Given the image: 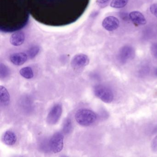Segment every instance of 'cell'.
I'll list each match as a JSON object with an SVG mask.
<instances>
[{
    "label": "cell",
    "instance_id": "obj_1",
    "mask_svg": "<svg viewBox=\"0 0 157 157\" xmlns=\"http://www.w3.org/2000/svg\"><path fill=\"white\" fill-rule=\"evenodd\" d=\"M75 118L79 124L82 126H89L95 123L97 115L90 109L82 108L77 111Z\"/></svg>",
    "mask_w": 157,
    "mask_h": 157
},
{
    "label": "cell",
    "instance_id": "obj_2",
    "mask_svg": "<svg viewBox=\"0 0 157 157\" xmlns=\"http://www.w3.org/2000/svg\"><path fill=\"white\" fill-rule=\"evenodd\" d=\"M94 95L104 102L110 103L113 101L114 95L112 91L103 85H96L94 88Z\"/></svg>",
    "mask_w": 157,
    "mask_h": 157
},
{
    "label": "cell",
    "instance_id": "obj_3",
    "mask_svg": "<svg viewBox=\"0 0 157 157\" xmlns=\"http://www.w3.org/2000/svg\"><path fill=\"white\" fill-rule=\"evenodd\" d=\"M49 147L51 151L56 153L60 152L64 147V136L60 132L53 135L49 140Z\"/></svg>",
    "mask_w": 157,
    "mask_h": 157
},
{
    "label": "cell",
    "instance_id": "obj_4",
    "mask_svg": "<svg viewBox=\"0 0 157 157\" xmlns=\"http://www.w3.org/2000/svg\"><path fill=\"white\" fill-rule=\"evenodd\" d=\"M62 106L60 104L54 105L48 114L47 121L50 125L57 124L61 117L62 113Z\"/></svg>",
    "mask_w": 157,
    "mask_h": 157
},
{
    "label": "cell",
    "instance_id": "obj_5",
    "mask_svg": "<svg viewBox=\"0 0 157 157\" xmlns=\"http://www.w3.org/2000/svg\"><path fill=\"white\" fill-rule=\"evenodd\" d=\"M90 63V59L87 55L80 54L73 57L71 61V66L73 68L84 67Z\"/></svg>",
    "mask_w": 157,
    "mask_h": 157
},
{
    "label": "cell",
    "instance_id": "obj_6",
    "mask_svg": "<svg viewBox=\"0 0 157 157\" xmlns=\"http://www.w3.org/2000/svg\"><path fill=\"white\" fill-rule=\"evenodd\" d=\"M119 21L114 16H109L105 18L102 23L103 27L109 32L117 30L119 26Z\"/></svg>",
    "mask_w": 157,
    "mask_h": 157
},
{
    "label": "cell",
    "instance_id": "obj_7",
    "mask_svg": "<svg viewBox=\"0 0 157 157\" xmlns=\"http://www.w3.org/2000/svg\"><path fill=\"white\" fill-rule=\"evenodd\" d=\"M130 21L136 25H144L147 24L145 16L142 13L137 11L131 12L129 14Z\"/></svg>",
    "mask_w": 157,
    "mask_h": 157
},
{
    "label": "cell",
    "instance_id": "obj_8",
    "mask_svg": "<svg viewBox=\"0 0 157 157\" xmlns=\"http://www.w3.org/2000/svg\"><path fill=\"white\" fill-rule=\"evenodd\" d=\"M28 56L25 53H16L10 56V59L11 62L17 66H21L25 63L28 59Z\"/></svg>",
    "mask_w": 157,
    "mask_h": 157
},
{
    "label": "cell",
    "instance_id": "obj_9",
    "mask_svg": "<svg viewBox=\"0 0 157 157\" xmlns=\"http://www.w3.org/2000/svg\"><path fill=\"white\" fill-rule=\"evenodd\" d=\"M25 35L22 32H17L13 33L10 38L11 44L14 46H20L24 43Z\"/></svg>",
    "mask_w": 157,
    "mask_h": 157
},
{
    "label": "cell",
    "instance_id": "obj_10",
    "mask_svg": "<svg viewBox=\"0 0 157 157\" xmlns=\"http://www.w3.org/2000/svg\"><path fill=\"white\" fill-rule=\"evenodd\" d=\"M17 140L16 134L11 130H7L2 136V141L7 146H13L16 143Z\"/></svg>",
    "mask_w": 157,
    "mask_h": 157
},
{
    "label": "cell",
    "instance_id": "obj_11",
    "mask_svg": "<svg viewBox=\"0 0 157 157\" xmlns=\"http://www.w3.org/2000/svg\"><path fill=\"white\" fill-rule=\"evenodd\" d=\"M10 96L8 90L4 86H0V104L2 106L9 105Z\"/></svg>",
    "mask_w": 157,
    "mask_h": 157
},
{
    "label": "cell",
    "instance_id": "obj_12",
    "mask_svg": "<svg viewBox=\"0 0 157 157\" xmlns=\"http://www.w3.org/2000/svg\"><path fill=\"white\" fill-rule=\"evenodd\" d=\"M133 52L130 48H124L119 54V59L122 63L126 62L133 56Z\"/></svg>",
    "mask_w": 157,
    "mask_h": 157
},
{
    "label": "cell",
    "instance_id": "obj_13",
    "mask_svg": "<svg viewBox=\"0 0 157 157\" xmlns=\"http://www.w3.org/2000/svg\"><path fill=\"white\" fill-rule=\"evenodd\" d=\"M20 73L22 77L27 79L33 78L34 77V73L32 68L30 67H25L21 69Z\"/></svg>",
    "mask_w": 157,
    "mask_h": 157
},
{
    "label": "cell",
    "instance_id": "obj_14",
    "mask_svg": "<svg viewBox=\"0 0 157 157\" xmlns=\"http://www.w3.org/2000/svg\"><path fill=\"white\" fill-rule=\"evenodd\" d=\"M128 0H112L110 6L114 9H119L126 6Z\"/></svg>",
    "mask_w": 157,
    "mask_h": 157
},
{
    "label": "cell",
    "instance_id": "obj_15",
    "mask_svg": "<svg viewBox=\"0 0 157 157\" xmlns=\"http://www.w3.org/2000/svg\"><path fill=\"white\" fill-rule=\"evenodd\" d=\"M10 71L8 67L2 64H0V78H5L10 75Z\"/></svg>",
    "mask_w": 157,
    "mask_h": 157
},
{
    "label": "cell",
    "instance_id": "obj_16",
    "mask_svg": "<svg viewBox=\"0 0 157 157\" xmlns=\"http://www.w3.org/2000/svg\"><path fill=\"white\" fill-rule=\"evenodd\" d=\"M72 122L70 119H67L64 122L63 126V131L64 133L68 134L72 130Z\"/></svg>",
    "mask_w": 157,
    "mask_h": 157
},
{
    "label": "cell",
    "instance_id": "obj_17",
    "mask_svg": "<svg viewBox=\"0 0 157 157\" xmlns=\"http://www.w3.org/2000/svg\"><path fill=\"white\" fill-rule=\"evenodd\" d=\"M40 51V48L37 46L32 47L28 51V56L30 59H33L37 56Z\"/></svg>",
    "mask_w": 157,
    "mask_h": 157
},
{
    "label": "cell",
    "instance_id": "obj_18",
    "mask_svg": "<svg viewBox=\"0 0 157 157\" xmlns=\"http://www.w3.org/2000/svg\"><path fill=\"white\" fill-rule=\"evenodd\" d=\"M149 9L151 13L157 18V3L151 4Z\"/></svg>",
    "mask_w": 157,
    "mask_h": 157
},
{
    "label": "cell",
    "instance_id": "obj_19",
    "mask_svg": "<svg viewBox=\"0 0 157 157\" xmlns=\"http://www.w3.org/2000/svg\"><path fill=\"white\" fill-rule=\"evenodd\" d=\"M151 149L153 151H157V135L152 140L151 142Z\"/></svg>",
    "mask_w": 157,
    "mask_h": 157
},
{
    "label": "cell",
    "instance_id": "obj_20",
    "mask_svg": "<svg viewBox=\"0 0 157 157\" xmlns=\"http://www.w3.org/2000/svg\"><path fill=\"white\" fill-rule=\"evenodd\" d=\"M151 52L152 56L157 59V43L152 44L151 47Z\"/></svg>",
    "mask_w": 157,
    "mask_h": 157
},
{
    "label": "cell",
    "instance_id": "obj_21",
    "mask_svg": "<svg viewBox=\"0 0 157 157\" xmlns=\"http://www.w3.org/2000/svg\"><path fill=\"white\" fill-rule=\"evenodd\" d=\"M110 0H96L97 4L100 6H104L107 4Z\"/></svg>",
    "mask_w": 157,
    "mask_h": 157
},
{
    "label": "cell",
    "instance_id": "obj_22",
    "mask_svg": "<svg viewBox=\"0 0 157 157\" xmlns=\"http://www.w3.org/2000/svg\"><path fill=\"white\" fill-rule=\"evenodd\" d=\"M154 75L157 77V68H156L154 71Z\"/></svg>",
    "mask_w": 157,
    "mask_h": 157
}]
</instances>
